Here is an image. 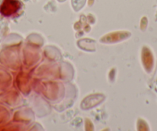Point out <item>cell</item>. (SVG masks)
<instances>
[{
    "label": "cell",
    "instance_id": "cell-1",
    "mask_svg": "<svg viewBox=\"0 0 157 131\" xmlns=\"http://www.w3.org/2000/svg\"><path fill=\"white\" fill-rule=\"evenodd\" d=\"M20 3L17 0H4L0 10L4 16H10L16 13L20 9Z\"/></svg>",
    "mask_w": 157,
    "mask_h": 131
}]
</instances>
